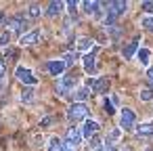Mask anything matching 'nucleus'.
<instances>
[{"mask_svg": "<svg viewBox=\"0 0 153 151\" xmlns=\"http://www.w3.org/2000/svg\"><path fill=\"white\" fill-rule=\"evenodd\" d=\"M78 80H80V76H78L76 71H71V74L63 76V78L59 80V86H57V92H59V97H67V94H69V92L76 88Z\"/></svg>", "mask_w": 153, "mask_h": 151, "instance_id": "1", "label": "nucleus"}, {"mask_svg": "<svg viewBox=\"0 0 153 151\" xmlns=\"http://www.w3.org/2000/svg\"><path fill=\"white\" fill-rule=\"evenodd\" d=\"M86 115H88V107H86L84 103H74V105L67 109V118H69L71 122L86 120Z\"/></svg>", "mask_w": 153, "mask_h": 151, "instance_id": "2", "label": "nucleus"}, {"mask_svg": "<svg viewBox=\"0 0 153 151\" xmlns=\"http://www.w3.org/2000/svg\"><path fill=\"white\" fill-rule=\"evenodd\" d=\"M15 76H17V80H19V82L30 84V86H34V84L38 82V78L34 76V71H32V69H27V67H23V65H19V67L15 69Z\"/></svg>", "mask_w": 153, "mask_h": 151, "instance_id": "3", "label": "nucleus"}, {"mask_svg": "<svg viewBox=\"0 0 153 151\" xmlns=\"http://www.w3.org/2000/svg\"><path fill=\"white\" fill-rule=\"evenodd\" d=\"M109 7V15L107 17H120V15H124L126 11H128V2H124V0H115V2H109L107 4Z\"/></svg>", "mask_w": 153, "mask_h": 151, "instance_id": "4", "label": "nucleus"}, {"mask_svg": "<svg viewBox=\"0 0 153 151\" xmlns=\"http://www.w3.org/2000/svg\"><path fill=\"white\" fill-rule=\"evenodd\" d=\"M88 86L92 88V92L101 94V92H105V90L109 88V80H107V78H103V76H99V78H90Z\"/></svg>", "mask_w": 153, "mask_h": 151, "instance_id": "5", "label": "nucleus"}, {"mask_svg": "<svg viewBox=\"0 0 153 151\" xmlns=\"http://www.w3.org/2000/svg\"><path fill=\"white\" fill-rule=\"evenodd\" d=\"M120 126L126 128V130L134 126V111L132 109H128V107L122 109V113H120Z\"/></svg>", "mask_w": 153, "mask_h": 151, "instance_id": "6", "label": "nucleus"}, {"mask_svg": "<svg viewBox=\"0 0 153 151\" xmlns=\"http://www.w3.org/2000/svg\"><path fill=\"white\" fill-rule=\"evenodd\" d=\"M99 128H101L99 122H94V120H86L84 126L80 128V132H82V136H88V138H90V136H94V134L99 132Z\"/></svg>", "mask_w": 153, "mask_h": 151, "instance_id": "7", "label": "nucleus"}, {"mask_svg": "<svg viewBox=\"0 0 153 151\" xmlns=\"http://www.w3.org/2000/svg\"><path fill=\"white\" fill-rule=\"evenodd\" d=\"M80 141H82V132H80V128H69V130H67V141H65V145L78 149Z\"/></svg>", "mask_w": 153, "mask_h": 151, "instance_id": "8", "label": "nucleus"}, {"mask_svg": "<svg viewBox=\"0 0 153 151\" xmlns=\"http://www.w3.org/2000/svg\"><path fill=\"white\" fill-rule=\"evenodd\" d=\"M65 69H67V65H65V61H63V59L48 61V71H51L53 76H63V74H65Z\"/></svg>", "mask_w": 153, "mask_h": 151, "instance_id": "9", "label": "nucleus"}, {"mask_svg": "<svg viewBox=\"0 0 153 151\" xmlns=\"http://www.w3.org/2000/svg\"><path fill=\"white\" fill-rule=\"evenodd\" d=\"M38 38H40V32H38V30H32V32H27V34L21 36L19 44H21V46H32V44L38 42Z\"/></svg>", "mask_w": 153, "mask_h": 151, "instance_id": "10", "label": "nucleus"}, {"mask_svg": "<svg viewBox=\"0 0 153 151\" xmlns=\"http://www.w3.org/2000/svg\"><path fill=\"white\" fill-rule=\"evenodd\" d=\"M94 53H97V48H92V53H88V55H84V69L88 71V74H94V69H97V63H94Z\"/></svg>", "mask_w": 153, "mask_h": 151, "instance_id": "11", "label": "nucleus"}, {"mask_svg": "<svg viewBox=\"0 0 153 151\" xmlns=\"http://www.w3.org/2000/svg\"><path fill=\"white\" fill-rule=\"evenodd\" d=\"M7 23H9L11 32H23V28H25V19H23V17H13V19H9Z\"/></svg>", "mask_w": 153, "mask_h": 151, "instance_id": "12", "label": "nucleus"}, {"mask_svg": "<svg viewBox=\"0 0 153 151\" xmlns=\"http://www.w3.org/2000/svg\"><path fill=\"white\" fill-rule=\"evenodd\" d=\"M136 134H138V136H153V124H151V122L138 124V126H136Z\"/></svg>", "mask_w": 153, "mask_h": 151, "instance_id": "13", "label": "nucleus"}, {"mask_svg": "<svg viewBox=\"0 0 153 151\" xmlns=\"http://www.w3.org/2000/svg\"><path fill=\"white\" fill-rule=\"evenodd\" d=\"M101 149H103V138L97 136V134L90 136L88 138V151H101Z\"/></svg>", "mask_w": 153, "mask_h": 151, "instance_id": "14", "label": "nucleus"}, {"mask_svg": "<svg viewBox=\"0 0 153 151\" xmlns=\"http://www.w3.org/2000/svg\"><path fill=\"white\" fill-rule=\"evenodd\" d=\"M63 7H65L63 2H57V0H55V2H51V4H48L46 15H48V17H55V15H59V13L63 11Z\"/></svg>", "mask_w": 153, "mask_h": 151, "instance_id": "15", "label": "nucleus"}, {"mask_svg": "<svg viewBox=\"0 0 153 151\" xmlns=\"http://www.w3.org/2000/svg\"><path fill=\"white\" fill-rule=\"evenodd\" d=\"M48 151H63V141L59 136H51L48 141Z\"/></svg>", "mask_w": 153, "mask_h": 151, "instance_id": "16", "label": "nucleus"}, {"mask_svg": "<svg viewBox=\"0 0 153 151\" xmlns=\"http://www.w3.org/2000/svg\"><path fill=\"white\" fill-rule=\"evenodd\" d=\"M99 2H90V0H86V2H82V9H84V13H88V15H94L97 11H99Z\"/></svg>", "mask_w": 153, "mask_h": 151, "instance_id": "17", "label": "nucleus"}, {"mask_svg": "<svg viewBox=\"0 0 153 151\" xmlns=\"http://www.w3.org/2000/svg\"><path fill=\"white\" fill-rule=\"evenodd\" d=\"M136 48H138V40H132V42H130V44H128V46L122 51V55H124L126 59H130V57L136 53Z\"/></svg>", "mask_w": 153, "mask_h": 151, "instance_id": "18", "label": "nucleus"}, {"mask_svg": "<svg viewBox=\"0 0 153 151\" xmlns=\"http://www.w3.org/2000/svg\"><path fill=\"white\" fill-rule=\"evenodd\" d=\"M136 57H138V61H140L143 65H149V59H151V51H149V48H138Z\"/></svg>", "mask_w": 153, "mask_h": 151, "instance_id": "19", "label": "nucleus"}, {"mask_svg": "<svg viewBox=\"0 0 153 151\" xmlns=\"http://www.w3.org/2000/svg\"><path fill=\"white\" fill-rule=\"evenodd\" d=\"M88 97H90V88H80V90H76V94H74L76 103H84Z\"/></svg>", "mask_w": 153, "mask_h": 151, "instance_id": "20", "label": "nucleus"}, {"mask_svg": "<svg viewBox=\"0 0 153 151\" xmlns=\"http://www.w3.org/2000/svg\"><path fill=\"white\" fill-rule=\"evenodd\" d=\"M92 44H94V42H92L90 38H80V40L76 42V51H88Z\"/></svg>", "mask_w": 153, "mask_h": 151, "instance_id": "21", "label": "nucleus"}, {"mask_svg": "<svg viewBox=\"0 0 153 151\" xmlns=\"http://www.w3.org/2000/svg\"><path fill=\"white\" fill-rule=\"evenodd\" d=\"M138 97H140V101H153V90L151 88H143Z\"/></svg>", "mask_w": 153, "mask_h": 151, "instance_id": "22", "label": "nucleus"}, {"mask_svg": "<svg viewBox=\"0 0 153 151\" xmlns=\"http://www.w3.org/2000/svg\"><path fill=\"white\" fill-rule=\"evenodd\" d=\"M140 25H143L145 30H149V32H153V17H143V21H140Z\"/></svg>", "mask_w": 153, "mask_h": 151, "instance_id": "23", "label": "nucleus"}, {"mask_svg": "<svg viewBox=\"0 0 153 151\" xmlns=\"http://www.w3.org/2000/svg\"><path fill=\"white\" fill-rule=\"evenodd\" d=\"M32 99H34V90H30V88H27V90H23V94H21V101H23V103H30Z\"/></svg>", "mask_w": 153, "mask_h": 151, "instance_id": "24", "label": "nucleus"}, {"mask_svg": "<svg viewBox=\"0 0 153 151\" xmlns=\"http://www.w3.org/2000/svg\"><path fill=\"white\" fill-rule=\"evenodd\" d=\"M30 17H40V7L38 4H30Z\"/></svg>", "mask_w": 153, "mask_h": 151, "instance_id": "25", "label": "nucleus"}, {"mask_svg": "<svg viewBox=\"0 0 153 151\" xmlns=\"http://www.w3.org/2000/svg\"><path fill=\"white\" fill-rule=\"evenodd\" d=\"M11 42V34L7 32V34H2V36H0V46H7Z\"/></svg>", "mask_w": 153, "mask_h": 151, "instance_id": "26", "label": "nucleus"}, {"mask_svg": "<svg viewBox=\"0 0 153 151\" xmlns=\"http://www.w3.org/2000/svg\"><path fill=\"white\" fill-rule=\"evenodd\" d=\"M140 9H143V11H147V13H153V2H149V0H145V2L140 4Z\"/></svg>", "mask_w": 153, "mask_h": 151, "instance_id": "27", "label": "nucleus"}, {"mask_svg": "<svg viewBox=\"0 0 153 151\" xmlns=\"http://www.w3.org/2000/svg\"><path fill=\"white\" fill-rule=\"evenodd\" d=\"M67 9H69V13L74 15V13H76V9H78V4H76L74 0H71V2H67Z\"/></svg>", "mask_w": 153, "mask_h": 151, "instance_id": "28", "label": "nucleus"}, {"mask_svg": "<svg viewBox=\"0 0 153 151\" xmlns=\"http://www.w3.org/2000/svg\"><path fill=\"white\" fill-rule=\"evenodd\" d=\"M105 109H107V113L111 115V113H115L113 111V103H109V101H105Z\"/></svg>", "mask_w": 153, "mask_h": 151, "instance_id": "29", "label": "nucleus"}, {"mask_svg": "<svg viewBox=\"0 0 153 151\" xmlns=\"http://www.w3.org/2000/svg\"><path fill=\"white\" fill-rule=\"evenodd\" d=\"M109 138H111V141H115V138H120V130H113V132H111V136H109Z\"/></svg>", "mask_w": 153, "mask_h": 151, "instance_id": "30", "label": "nucleus"}, {"mask_svg": "<svg viewBox=\"0 0 153 151\" xmlns=\"http://www.w3.org/2000/svg\"><path fill=\"white\" fill-rule=\"evenodd\" d=\"M147 78H149V82H153V67L147 69Z\"/></svg>", "mask_w": 153, "mask_h": 151, "instance_id": "31", "label": "nucleus"}, {"mask_svg": "<svg viewBox=\"0 0 153 151\" xmlns=\"http://www.w3.org/2000/svg\"><path fill=\"white\" fill-rule=\"evenodd\" d=\"M2 76H4V63H0V84H2Z\"/></svg>", "mask_w": 153, "mask_h": 151, "instance_id": "32", "label": "nucleus"}, {"mask_svg": "<svg viewBox=\"0 0 153 151\" xmlns=\"http://www.w3.org/2000/svg\"><path fill=\"white\" fill-rule=\"evenodd\" d=\"M15 57H17L15 51H9V53H7V59H15Z\"/></svg>", "mask_w": 153, "mask_h": 151, "instance_id": "33", "label": "nucleus"}, {"mask_svg": "<svg viewBox=\"0 0 153 151\" xmlns=\"http://www.w3.org/2000/svg\"><path fill=\"white\" fill-rule=\"evenodd\" d=\"M4 23H7V17H4L2 11H0V25H4Z\"/></svg>", "mask_w": 153, "mask_h": 151, "instance_id": "34", "label": "nucleus"}, {"mask_svg": "<svg viewBox=\"0 0 153 151\" xmlns=\"http://www.w3.org/2000/svg\"><path fill=\"white\" fill-rule=\"evenodd\" d=\"M109 151H115V149H109Z\"/></svg>", "mask_w": 153, "mask_h": 151, "instance_id": "35", "label": "nucleus"}]
</instances>
